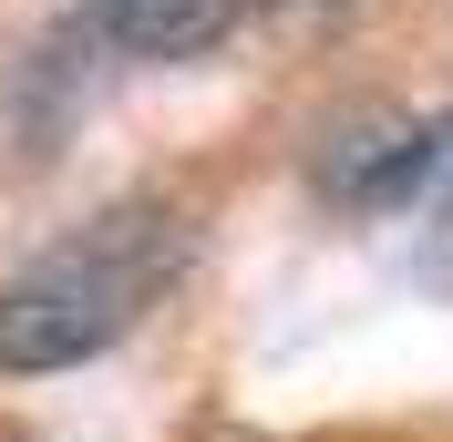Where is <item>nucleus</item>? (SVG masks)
Wrapping results in <instances>:
<instances>
[{
  "label": "nucleus",
  "mask_w": 453,
  "mask_h": 442,
  "mask_svg": "<svg viewBox=\"0 0 453 442\" xmlns=\"http://www.w3.org/2000/svg\"><path fill=\"white\" fill-rule=\"evenodd\" d=\"M196 268V217L175 195H113L0 278V381H52L124 339Z\"/></svg>",
  "instance_id": "obj_1"
},
{
  "label": "nucleus",
  "mask_w": 453,
  "mask_h": 442,
  "mask_svg": "<svg viewBox=\"0 0 453 442\" xmlns=\"http://www.w3.org/2000/svg\"><path fill=\"white\" fill-rule=\"evenodd\" d=\"M310 186L330 195L340 217H392V206H423V186H433V113H392V103L340 113L330 134L310 144Z\"/></svg>",
  "instance_id": "obj_2"
},
{
  "label": "nucleus",
  "mask_w": 453,
  "mask_h": 442,
  "mask_svg": "<svg viewBox=\"0 0 453 442\" xmlns=\"http://www.w3.org/2000/svg\"><path fill=\"white\" fill-rule=\"evenodd\" d=\"M237 21L248 0H83V31L124 62H206Z\"/></svg>",
  "instance_id": "obj_3"
},
{
  "label": "nucleus",
  "mask_w": 453,
  "mask_h": 442,
  "mask_svg": "<svg viewBox=\"0 0 453 442\" xmlns=\"http://www.w3.org/2000/svg\"><path fill=\"white\" fill-rule=\"evenodd\" d=\"M433 206H443V217H453V113H433Z\"/></svg>",
  "instance_id": "obj_4"
}]
</instances>
